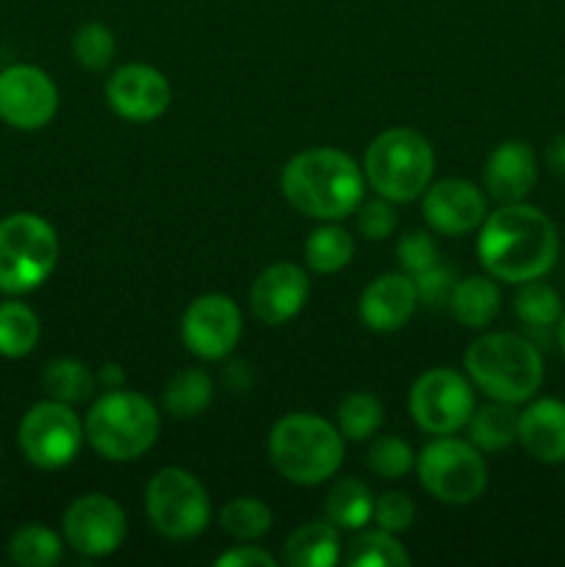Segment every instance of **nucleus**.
<instances>
[{
  "label": "nucleus",
  "instance_id": "e433bc0d",
  "mask_svg": "<svg viewBox=\"0 0 565 567\" xmlns=\"http://www.w3.org/2000/svg\"><path fill=\"white\" fill-rule=\"evenodd\" d=\"M397 258L399 266H402L410 277H415L438 264V247L427 230H410L399 238Z\"/></svg>",
  "mask_w": 565,
  "mask_h": 567
},
{
  "label": "nucleus",
  "instance_id": "7ed1b4c3",
  "mask_svg": "<svg viewBox=\"0 0 565 567\" xmlns=\"http://www.w3.org/2000/svg\"><path fill=\"white\" fill-rule=\"evenodd\" d=\"M465 371L491 402L524 404L543 385V354L515 332H485L465 352Z\"/></svg>",
  "mask_w": 565,
  "mask_h": 567
},
{
  "label": "nucleus",
  "instance_id": "b1692460",
  "mask_svg": "<svg viewBox=\"0 0 565 567\" xmlns=\"http://www.w3.org/2000/svg\"><path fill=\"white\" fill-rule=\"evenodd\" d=\"M325 515L338 529L360 532L374 518V496H371V487L363 480H358V476L338 480L327 491Z\"/></svg>",
  "mask_w": 565,
  "mask_h": 567
},
{
  "label": "nucleus",
  "instance_id": "72a5a7b5",
  "mask_svg": "<svg viewBox=\"0 0 565 567\" xmlns=\"http://www.w3.org/2000/svg\"><path fill=\"white\" fill-rule=\"evenodd\" d=\"M72 55L89 72H103L116 55V39L103 22H83L72 37Z\"/></svg>",
  "mask_w": 565,
  "mask_h": 567
},
{
  "label": "nucleus",
  "instance_id": "f03ea898",
  "mask_svg": "<svg viewBox=\"0 0 565 567\" xmlns=\"http://www.w3.org/2000/svg\"><path fill=\"white\" fill-rule=\"evenodd\" d=\"M280 192L294 210L321 221H341L363 203V166L336 147H310L294 155L280 175Z\"/></svg>",
  "mask_w": 565,
  "mask_h": 567
},
{
  "label": "nucleus",
  "instance_id": "58836bf2",
  "mask_svg": "<svg viewBox=\"0 0 565 567\" xmlns=\"http://www.w3.org/2000/svg\"><path fill=\"white\" fill-rule=\"evenodd\" d=\"M413 282L415 293H419V305H427V308H443V305H449V297H452L454 291L452 269H446V266L441 264L415 275Z\"/></svg>",
  "mask_w": 565,
  "mask_h": 567
},
{
  "label": "nucleus",
  "instance_id": "ea45409f",
  "mask_svg": "<svg viewBox=\"0 0 565 567\" xmlns=\"http://www.w3.org/2000/svg\"><path fill=\"white\" fill-rule=\"evenodd\" d=\"M219 567H275L277 559L260 546H236L216 557Z\"/></svg>",
  "mask_w": 565,
  "mask_h": 567
},
{
  "label": "nucleus",
  "instance_id": "c03bdc74",
  "mask_svg": "<svg viewBox=\"0 0 565 567\" xmlns=\"http://www.w3.org/2000/svg\"><path fill=\"white\" fill-rule=\"evenodd\" d=\"M557 343H559V352H563V358H565V310L557 321Z\"/></svg>",
  "mask_w": 565,
  "mask_h": 567
},
{
  "label": "nucleus",
  "instance_id": "f257e3e1",
  "mask_svg": "<svg viewBox=\"0 0 565 567\" xmlns=\"http://www.w3.org/2000/svg\"><path fill=\"white\" fill-rule=\"evenodd\" d=\"M476 258L493 280L510 286L541 280L559 258L557 227L535 205L507 203L480 225Z\"/></svg>",
  "mask_w": 565,
  "mask_h": 567
},
{
  "label": "nucleus",
  "instance_id": "a211bd4d",
  "mask_svg": "<svg viewBox=\"0 0 565 567\" xmlns=\"http://www.w3.org/2000/svg\"><path fill=\"white\" fill-rule=\"evenodd\" d=\"M485 192L496 203H524L537 183V158L530 142L510 138L502 142L485 161L482 169Z\"/></svg>",
  "mask_w": 565,
  "mask_h": 567
},
{
  "label": "nucleus",
  "instance_id": "cd10ccee",
  "mask_svg": "<svg viewBox=\"0 0 565 567\" xmlns=\"http://www.w3.org/2000/svg\"><path fill=\"white\" fill-rule=\"evenodd\" d=\"M9 559L20 567H53L64 557V543L59 532L44 524H25L9 537Z\"/></svg>",
  "mask_w": 565,
  "mask_h": 567
},
{
  "label": "nucleus",
  "instance_id": "4468645a",
  "mask_svg": "<svg viewBox=\"0 0 565 567\" xmlns=\"http://www.w3.org/2000/svg\"><path fill=\"white\" fill-rule=\"evenodd\" d=\"M244 332L242 310L227 293H203L181 319V338L199 360H222L238 347Z\"/></svg>",
  "mask_w": 565,
  "mask_h": 567
},
{
  "label": "nucleus",
  "instance_id": "6e6552de",
  "mask_svg": "<svg viewBox=\"0 0 565 567\" xmlns=\"http://www.w3.org/2000/svg\"><path fill=\"white\" fill-rule=\"evenodd\" d=\"M415 471L421 487L449 507L476 502L487 487V465L480 449L452 435H438L415 457Z\"/></svg>",
  "mask_w": 565,
  "mask_h": 567
},
{
  "label": "nucleus",
  "instance_id": "9b49d317",
  "mask_svg": "<svg viewBox=\"0 0 565 567\" xmlns=\"http://www.w3.org/2000/svg\"><path fill=\"white\" fill-rule=\"evenodd\" d=\"M474 408V388L454 369L424 371L408 396L410 419L427 435H454L469 424Z\"/></svg>",
  "mask_w": 565,
  "mask_h": 567
},
{
  "label": "nucleus",
  "instance_id": "5701e85b",
  "mask_svg": "<svg viewBox=\"0 0 565 567\" xmlns=\"http://www.w3.org/2000/svg\"><path fill=\"white\" fill-rule=\"evenodd\" d=\"M465 426H469V441L480 452L496 454L518 443V410H515V404L491 402L474 408Z\"/></svg>",
  "mask_w": 565,
  "mask_h": 567
},
{
  "label": "nucleus",
  "instance_id": "9d476101",
  "mask_svg": "<svg viewBox=\"0 0 565 567\" xmlns=\"http://www.w3.org/2000/svg\"><path fill=\"white\" fill-rule=\"evenodd\" d=\"M83 441H86L83 421L78 419L72 404L55 399H44L28 408L17 430L22 457L39 471L66 468L81 454Z\"/></svg>",
  "mask_w": 565,
  "mask_h": 567
},
{
  "label": "nucleus",
  "instance_id": "aec40b11",
  "mask_svg": "<svg viewBox=\"0 0 565 567\" xmlns=\"http://www.w3.org/2000/svg\"><path fill=\"white\" fill-rule=\"evenodd\" d=\"M518 443L541 465L565 463V402L554 396L535 399L518 413Z\"/></svg>",
  "mask_w": 565,
  "mask_h": 567
},
{
  "label": "nucleus",
  "instance_id": "4be33fe9",
  "mask_svg": "<svg viewBox=\"0 0 565 567\" xmlns=\"http://www.w3.org/2000/svg\"><path fill=\"white\" fill-rule=\"evenodd\" d=\"M286 563L291 567H336L341 563V537L330 520H310L288 535Z\"/></svg>",
  "mask_w": 565,
  "mask_h": 567
},
{
  "label": "nucleus",
  "instance_id": "37998d69",
  "mask_svg": "<svg viewBox=\"0 0 565 567\" xmlns=\"http://www.w3.org/2000/svg\"><path fill=\"white\" fill-rule=\"evenodd\" d=\"M94 377H97V385H103L105 391H116V388L125 385V371H122L120 363H105Z\"/></svg>",
  "mask_w": 565,
  "mask_h": 567
},
{
  "label": "nucleus",
  "instance_id": "ddd939ff",
  "mask_svg": "<svg viewBox=\"0 0 565 567\" xmlns=\"http://www.w3.org/2000/svg\"><path fill=\"white\" fill-rule=\"evenodd\" d=\"M59 114V86L33 64L0 70V120L14 131H42Z\"/></svg>",
  "mask_w": 565,
  "mask_h": 567
},
{
  "label": "nucleus",
  "instance_id": "dca6fc26",
  "mask_svg": "<svg viewBox=\"0 0 565 567\" xmlns=\"http://www.w3.org/2000/svg\"><path fill=\"white\" fill-rule=\"evenodd\" d=\"M430 230L441 236H465V233L480 230L487 216V199L476 183L465 177H443V181L430 183L421 203Z\"/></svg>",
  "mask_w": 565,
  "mask_h": 567
},
{
  "label": "nucleus",
  "instance_id": "473e14b6",
  "mask_svg": "<svg viewBox=\"0 0 565 567\" xmlns=\"http://www.w3.org/2000/svg\"><path fill=\"white\" fill-rule=\"evenodd\" d=\"M271 520H275L271 509L253 496L233 498L219 509V526L225 529V535L236 537V540H258L271 529Z\"/></svg>",
  "mask_w": 565,
  "mask_h": 567
},
{
  "label": "nucleus",
  "instance_id": "393cba45",
  "mask_svg": "<svg viewBox=\"0 0 565 567\" xmlns=\"http://www.w3.org/2000/svg\"><path fill=\"white\" fill-rule=\"evenodd\" d=\"M214 402V380L203 369H183L166 382L164 410L177 421H194Z\"/></svg>",
  "mask_w": 565,
  "mask_h": 567
},
{
  "label": "nucleus",
  "instance_id": "2f4dec72",
  "mask_svg": "<svg viewBox=\"0 0 565 567\" xmlns=\"http://www.w3.org/2000/svg\"><path fill=\"white\" fill-rule=\"evenodd\" d=\"M382 404L380 399L371 396L366 391L347 393L338 404V432L343 435V441H369L377 430L382 426Z\"/></svg>",
  "mask_w": 565,
  "mask_h": 567
},
{
  "label": "nucleus",
  "instance_id": "4c0bfd02",
  "mask_svg": "<svg viewBox=\"0 0 565 567\" xmlns=\"http://www.w3.org/2000/svg\"><path fill=\"white\" fill-rule=\"evenodd\" d=\"M358 230L369 241H386L397 230V210H393V203H388L382 197L371 199V203H360Z\"/></svg>",
  "mask_w": 565,
  "mask_h": 567
},
{
  "label": "nucleus",
  "instance_id": "79ce46f5",
  "mask_svg": "<svg viewBox=\"0 0 565 567\" xmlns=\"http://www.w3.org/2000/svg\"><path fill=\"white\" fill-rule=\"evenodd\" d=\"M225 382L233 393H244L249 385H253V371L244 360H233L225 371Z\"/></svg>",
  "mask_w": 565,
  "mask_h": 567
},
{
  "label": "nucleus",
  "instance_id": "bb28decb",
  "mask_svg": "<svg viewBox=\"0 0 565 567\" xmlns=\"http://www.w3.org/2000/svg\"><path fill=\"white\" fill-rule=\"evenodd\" d=\"M39 336H42V324L33 308L17 299L0 302V358H28L37 349Z\"/></svg>",
  "mask_w": 565,
  "mask_h": 567
},
{
  "label": "nucleus",
  "instance_id": "c9c22d12",
  "mask_svg": "<svg viewBox=\"0 0 565 567\" xmlns=\"http://www.w3.org/2000/svg\"><path fill=\"white\" fill-rule=\"evenodd\" d=\"M374 520L380 529L402 535L415 520V502L402 491H388L374 498Z\"/></svg>",
  "mask_w": 565,
  "mask_h": 567
},
{
  "label": "nucleus",
  "instance_id": "f3484780",
  "mask_svg": "<svg viewBox=\"0 0 565 567\" xmlns=\"http://www.w3.org/2000/svg\"><path fill=\"white\" fill-rule=\"evenodd\" d=\"M310 293V280L302 266L297 264H271L269 269L255 277L249 288V308L260 324L280 327L299 316Z\"/></svg>",
  "mask_w": 565,
  "mask_h": 567
},
{
  "label": "nucleus",
  "instance_id": "7c9ffc66",
  "mask_svg": "<svg viewBox=\"0 0 565 567\" xmlns=\"http://www.w3.org/2000/svg\"><path fill=\"white\" fill-rule=\"evenodd\" d=\"M347 565L349 567H408L410 554L404 551L402 543L397 540L393 532L374 529L360 532L347 548Z\"/></svg>",
  "mask_w": 565,
  "mask_h": 567
},
{
  "label": "nucleus",
  "instance_id": "39448f33",
  "mask_svg": "<svg viewBox=\"0 0 565 567\" xmlns=\"http://www.w3.org/2000/svg\"><path fill=\"white\" fill-rule=\"evenodd\" d=\"M83 432L100 457L111 463H131L155 446L161 435V415L147 396L116 388L89 408Z\"/></svg>",
  "mask_w": 565,
  "mask_h": 567
},
{
  "label": "nucleus",
  "instance_id": "412c9836",
  "mask_svg": "<svg viewBox=\"0 0 565 567\" xmlns=\"http://www.w3.org/2000/svg\"><path fill=\"white\" fill-rule=\"evenodd\" d=\"M449 310L460 324L471 330H485L502 310V291L491 275H471L465 280L454 282V291L449 297Z\"/></svg>",
  "mask_w": 565,
  "mask_h": 567
},
{
  "label": "nucleus",
  "instance_id": "6ab92c4d",
  "mask_svg": "<svg viewBox=\"0 0 565 567\" xmlns=\"http://www.w3.org/2000/svg\"><path fill=\"white\" fill-rule=\"evenodd\" d=\"M419 308L413 277L408 275H380L360 293V321L374 332H397L413 319Z\"/></svg>",
  "mask_w": 565,
  "mask_h": 567
},
{
  "label": "nucleus",
  "instance_id": "c85d7f7f",
  "mask_svg": "<svg viewBox=\"0 0 565 567\" xmlns=\"http://www.w3.org/2000/svg\"><path fill=\"white\" fill-rule=\"evenodd\" d=\"M355 255V238L349 230L338 225H321L305 241V264L316 275H336L343 266H349Z\"/></svg>",
  "mask_w": 565,
  "mask_h": 567
},
{
  "label": "nucleus",
  "instance_id": "f8f14e48",
  "mask_svg": "<svg viewBox=\"0 0 565 567\" xmlns=\"http://www.w3.org/2000/svg\"><path fill=\"white\" fill-rule=\"evenodd\" d=\"M64 543L72 546L81 557L103 559L122 548L127 537L125 509L103 493H86L78 496L61 518Z\"/></svg>",
  "mask_w": 565,
  "mask_h": 567
},
{
  "label": "nucleus",
  "instance_id": "20e7f679",
  "mask_svg": "<svg viewBox=\"0 0 565 567\" xmlns=\"http://www.w3.org/2000/svg\"><path fill=\"white\" fill-rule=\"evenodd\" d=\"M269 457L282 480L316 487L332 480L343 463V435L314 413H288L271 426Z\"/></svg>",
  "mask_w": 565,
  "mask_h": 567
},
{
  "label": "nucleus",
  "instance_id": "a878e982",
  "mask_svg": "<svg viewBox=\"0 0 565 567\" xmlns=\"http://www.w3.org/2000/svg\"><path fill=\"white\" fill-rule=\"evenodd\" d=\"M42 388L48 399L64 404L89 402L97 391V377L75 358H55L42 369Z\"/></svg>",
  "mask_w": 565,
  "mask_h": 567
},
{
  "label": "nucleus",
  "instance_id": "2eb2a0df",
  "mask_svg": "<svg viewBox=\"0 0 565 567\" xmlns=\"http://www.w3.org/2000/svg\"><path fill=\"white\" fill-rule=\"evenodd\" d=\"M105 100L111 111L127 122H153L172 105V83L150 64H122L105 81Z\"/></svg>",
  "mask_w": 565,
  "mask_h": 567
},
{
  "label": "nucleus",
  "instance_id": "423d86ee",
  "mask_svg": "<svg viewBox=\"0 0 565 567\" xmlns=\"http://www.w3.org/2000/svg\"><path fill=\"white\" fill-rule=\"evenodd\" d=\"M435 172L432 144L413 127H391L366 147L363 175L377 197L393 205L424 197Z\"/></svg>",
  "mask_w": 565,
  "mask_h": 567
},
{
  "label": "nucleus",
  "instance_id": "a19ab883",
  "mask_svg": "<svg viewBox=\"0 0 565 567\" xmlns=\"http://www.w3.org/2000/svg\"><path fill=\"white\" fill-rule=\"evenodd\" d=\"M546 166L557 181L565 183V133L554 136L546 147Z\"/></svg>",
  "mask_w": 565,
  "mask_h": 567
},
{
  "label": "nucleus",
  "instance_id": "1a4fd4ad",
  "mask_svg": "<svg viewBox=\"0 0 565 567\" xmlns=\"http://www.w3.org/2000/svg\"><path fill=\"white\" fill-rule=\"evenodd\" d=\"M144 509L166 540H192L210 524V498L203 482L186 468H161L144 491Z\"/></svg>",
  "mask_w": 565,
  "mask_h": 567
},
{
  "label": "nucleus",
  "instance_id": "c756f323",
  "mask_svg": "<svg viewBox=\"0 0 565 567\" xmlns=\"http://www.w3.org/2000/svg\"><path fill=\"white\" fill-rule=\"evenodd\" d=\"M513 310L526 327H532V330H548V327H557L565 308L557 288L543 282L541 277V280L521 282L518 293H515Z\"/></svg>",
  "mask_w": 565,
  "mask_h": 567
},
{
  "label": "nucleus",
  "instance_id": "f704fd0d",
  "mask_svg": "<svg viewBox=\"0 0 565 567\" xmlns=\"http://www.w3.org/2000/svg\"><path fill=\"white\" fill-rule=\"evenodd\" d=\"M366 465L374 471L382 480H402L415 468V454L408 441L397 435H380L371 441L369 454H366Z\"/></svg>",
  "mask_w": 565,
  "mask_h": 567
},
{
  "label": "nucleus",
  "instance_id": "0eeeda50",
  "mask_svg": "<svg viewBox=\"0 0 565 567\" xmlns=\"http://www.w3.org/2000/svg\"><path fill=\"white\" fill-rule=\"evenodd\" d=\"M59 233L31 210L0 219V291L22 297L48 282L59 264Z\"/></svg>",
  "mask_w": 565,
  "mask_h": 567
}]
</instances>
